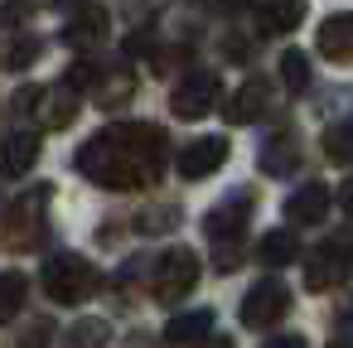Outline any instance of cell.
<instances>
[{
  "label": "cell",
  "instance_id": "cell-18",
  "mask_svg": "<svg viewBox=\"0 0 353 348\" xmlns=\"http://www.w3.org/2000/svg\"><path fill=\"white\" fill-rule=\"evenodd\" d=\"M213 334V309H184L165 324V338L170 343H203Z\"/></svg>",
  "mask_w": 353,
  "mask_h": 348
},
{
  "label": "cell",
  "instance_id": "cell-27",
  "mask_svg": "<svg viewBox=\"0 0 353 348\" xmlns=\"http://www.w3.org/2000/svg\"><path fill=\"white\" fill-rule=\"evenodd\" d=\"M63 83H68V88H78V92H83V88H92V83H97V68H92V63H73V68H68V78H63Z\"/></svg>",
  "mask_w": 353,
  "mask_h": 348
},
{
  "label": "cell",
  "instance_id": "cell-3",
  "mask_svg": "<svg viewBox=\"0 0 353 348\" xmlns=\"http://www.w3.org/2000/svg\"><path fill=\"white\" fill-rule=\"evenodd\" d=\"M199 252H189V247H170L160 261H155V271H150V290H155V300H165V305H179V300H189V290L199 285Z\"/></svg>",
  "mask_w": 353,
  "mask_h": 348
},
{
  "label": "cell",
  "instance_id": "cell-25",
  "mask_svg": "<svg viewBox=\"0 0 353 348\" xmlns=\"http://www.w3.org/2000/svg\"><path fill=\"white\" fill-rule=\"evenodd\" d=\"M131 92H136V83L121 73L117 83H102V88H97V102H102L107 112H117V107H126V102H131Z\"/></svg>",
  "mask_w": 353,
  "mask_h": 348
},
{
  "label": "cell",
  "instance_id": "cell-6",
  "mask_svg": "<svg viewBox=\"0 0 353 348\" xmlns=\"http://www.w3.org/2000/svg\"><path fill=\"white\" fill-rule=\"evenodd\" d=\"M353 276V247L348 242H324L305 256V290H334Z\"/></svg>",
  "mask_w": 353,
  "mask_h": 348
},
{
  "label": "cell",
  "instance_id": "cell-10",
  "mask_svg": "<svg viewBox=\"0 0 353 348\" xmlns=\"http://www.w3.org/2000/svg\"><path fill=\"white\" fill-rule=\"evenodd\" d=\"M44 198H49V184H39L30 198H20V208L10 213V232H6V242L20 252V247H34V237H39V208H44Z\"/></svg>",
  "mask_w": 353,
  "mask_h": 348
},
{
  "label": "cell",
  "instance_id": "cell-12",
  "mask_svg": "<svg viewBox=\"0 0 353 348\" xmlns=\"http://www.w3.org/2000/svg\"><path fill=\"white\" fill-rule=\"evenodd\" d=\"M314 44H319V54H324V59H334V63H353V10L329 15V20L319 25Z\"/></svg>",
  "mask_w": 353,
  "mask_h": 348
},
{
  "label": "cell",
  "instance_id": "cell-2",
  "mask_svg": "<svg viewBox=\"0 0 353 348\" xmlns=\"http://www.w3.org/2000/svg\"><path fill=\"white\" fill-rule=\"evenodd\" d=\"M44 295L54 300V305H83L92 290H97V266L88 261V256H73V252H63V256H49V266H44Z\"/></svg>",
  "mask_w": 353,
  "mask_h": 348
},
{
  "label": "cell",
  "instance_id": "cell-5",
  "mask_svg": "<svg viewBox=\"0 0 353 348\" xmlns=\"http://www.w3.org/2000/svg\"><path fill=\"white\" fill-rule=\"evenodd\" d=\"M285 309H290V290H285L281 276H261V280L242 295V324H247V329H271V324L285 319Z\"/></svg>",
  "mask_w": 353,
  "mask_h": 348
},
{
  "label": "cell",
  "instance_id": "cell-30",
  "mask_svg": "<svg viewBox=\"0 0 353 348\" xmlns=\"http://www.w3.org/2000/svg\"><path fill=\"white\" fill-rule=\"evenodd\" d=\"M339 208L353 213V179H343V189H339Z\"/></svg>",
  "mask_w": 353,
  "mask_h": 348
},
{
  "label": "cell",
  "instance_id": "cell-21",
  "mask_svg": "<svg viewBox=\"0 0 353 348\" xmlns=\"http://www.w3.org/2000/svg\"><path fill=\"white\" fill-rule=\"evenodd\" d=\"M25 295H30V280H25L20 271H6V276H0V324L20 314Z\"/></svg>",
  "mask_w": 353,
  "mask_h": 348
},
{
  "label": "cell",
  "instance_id": "cell-1",
  "mask_svg": "<svg viewBox=\"0 0 353 348\" xmlns=\"http://www.w3.org/2000/svg\"><path fill=\"white\" fill-rule=\"evenodd\" d=\"M160 170H165V131L145 126V121L107 126L78 150V174H88L102 189H117V194L155 184Z\"/></svg>",
  "mask_w": 353,
  "mask_h": 348
},
{
  "label": "cell",
  "instance_id": "cell-26",
  "mask_svg": "<svg viewBox=\"0 0 353 348\" xmlns=\"http://www.w3.org/2000/svg\"><path fill=\"white\" fill-rule=\"evenodd\" d=\"M49 338H54L49 319H34L30 329H20V334H15V343H10V348H49Z\"/></svg>",
  "mask_w": 353,
  "mask_h": 348
},
{
  "label": "cell",
  "instance_id": "cell-16",
  "mask_svg": "<svg viewBox=\"0 0 353 348\" xmlns=\"http://www.w3.org/2000/svg\"><path fill=\"white\" fill-rule=\"evenodd\" d=\"M256 165H261V174H290L295 165H300V150H295V136L290 131H276L266 145H261V155H256Z\"/></svg>",
  "mask_w": 353,
  "mask_h": 348
},
{
  "label": "cell",
  "instance_id": "cell-20",
  "mask_svg": "<svg viewBox=\"0 0 353 348\" xmlns=\"http://www.w3.org/2000/svg\"><path fill=\"white\" fill-rule=\"evenodd\" d=\"M102 343H112L107 319H73V329L63 334V348H102Z\"/></svg>",
  "mask_w": 353,
  "mask_h": 348
},
{
  "label": "cell",
  "instance_id": "cell-28",
  "mask_svg": "<svg viewBox=\"0 0 353 348\" xmlns=\"http://www.w3.org/2000/svg\"><path fill=\"white\" fill-rule=\"evenodd\" d=\"M0 15H6V20L15 25V20H25V15H34V6H30V0H6V10H0Z\"/></svg>",
  "mask_w": 353,
  "mask_h": 348
},
{
  "label": "cell",
  "instance_id": "cell-11",
  "mask_svg": "<svg viewBox=\"0 0 353 348\" xmlns=\"http://www.w3.org/2000/svg\"><path fill=\"white\" fill-rule=\"evenodd\" d=\"M34 160H39V136L34 131H15V136L0 141V174H6V179L30 174Z\"/></svg>",
  "mask_w": 353,
  "mask_h": 348
},
{
  "label": "cell",
  "instance_id": "cell-14",
  "mask_svg": "<svg viewBox=\"0 0 353 348\" xmlns=\"http://www.w3.org/2000/svg\"><path fill=\"white\" fill-rule=\"evenodd\" d=\"M107 30H112L107 10H102V6H88V10H73V20L63 25V44H68V49H92Z\"/></svg>",
  "mask_w": 353,
  "mask_h": 348
},
{
  "label": "cell",
  "instance_id": "cell-13",
  "mask_svg": "<svg viewBox=\"0 0 353 348\" xmlns=\"http://www.w3.org/2000/svg\"><path fill=\"white\" fill-rule=\"evenodd\" d=\"M324 213H329V189L319 184V179H310V184H300L290 198H285V218L300 227H310V223H324Z\"/></svg>",
  "mask_w": 353,
  "mask_h": 348
},
{
  "label": "cell",
  "instance_id": "cell-29",
  "mask_svg": "<svg viewBox=\"0 0 353 348\" xmlns=\"http://www.w3.org/2000/svg\"><path fill=\"white\" fill-rule=\"evenodd\" d=\"M261 348H305V338L300 334H281V338H266Z\"/></svg>",
  "mask_w": 353,
  "mask_h": 348
},
{
  "label": "cell",
  "instance_id": "cell-17",
  "mask_svg": "<svg viewBox=\"0 0 353 348\" xmlns=\"http://www.w3.org/2000/svg\"><path fill=\"white\" fill-rule=\"evenodd\" d=\"M247 208H252V198H247V194H237L232 203H218V208L203 218L208 237H213V242H223V237H237V232H242V223H247Z\"/></svg>",
  "mask_w": 353,
  "mask_h": 348
},
{
  "label": "cell",
  "instance_id": "cell-31",
  "mask_svg": "<svg viewBox=\"0 0 353 348\" xmlns=\"http://www.w3.org/2000/svg\"><path fill=\"white\" fill-rule=\"evenodd\" d=\"M199 348H232V338H203Z\"/></svg>",
  "mask_w": 353,
  "mask_h": 348
},
{
  "label": "cell",
  "instance_id": "cell-33",
  "mask_svg": "<svg viewBox=\"0 0 353 348\" xmlns=\"http://www.w3.org/2000/svg\"><path fill=\"white\" fill-rule=\"evenodd\" d=\"M59 6H73V10H88V0H59Z\"/></svg>",
  "mask_w": 353,
  "mask_h": 348
},
{
  "label": "cell",
  "instance_id": "cell-32",
  "mask_svg": "<svg viewBox=\"0 0 353 348\" xmlns=\"http://www.w3.org/2000/svg\"><path fill=\"white\" fill-rule=\"evenodd\" d=\"M252 0H223V10H247Z\"/></svg>",
  "mask_w": 353,
  "mask_h": 348
},
{
  "label": "cell",
  "instance_id": "cell-7",
  "mask_svg": "<svg viewBox=\"0 0 353 348\" xmlns=\"http://www.w3.org/2000/svg\"><path fill=\"white\" fill-rule=\"evenodd\" d=\"M228 165V136H199L179 150V174L184 179H208Z\"/></svg>",
  "mask_w": 353,
  "mask_h": 348
},
{
  "label": "cell",
  "instance_id": "cell-15",
  "mask_svg": "<svg viewBox=\"0 0 353 348\" xmlns=\"http://www.w3.org/2000/svg\"><path fill=\"white\" fill-rule=\"evenodd\" d=\"M305 20V0H261L256 6V30L261 34H290Z\"/></svg>",
  "mask_w": 353,
  "mask_h": 348
},
{
  "label": "cell",
  "instance_id": "cell-9",
  "mask_svg": "<svg viewBox=\"0 0 353 348\" xmlns=\"http://www.w3.org/2000/svg\"><path fill=\"white\" fill-rule=\"evenodd\" d=\"M266 107H271V92H266V83H242L232 97H228V107H223V116L232 121V126H252V121H261L266 116Z\"/></svg>",
  "mask_w": 353,
  "mask_h": 348
},
{
  "label": "cell",
  "instance_id": "cell-23",
  "mask_svg": "<svg viewBox=\"0 0 353 348\" xmlns=\"http://www.w3.org/2000/svg\"><path fill=\"white\" fill-rule=\"evenodd\" d=\"M281 83H285L290 92H305V88H310V59H305L300 49H285V54H281Z\"/></svg>",
  "mask_w": 353,
  "mask_h": 348
},
{
  "label": "cell",
  "instance_id": "cell-22",
  "mask_svg": "<svg viewBox=\"0 0 353 348\" xmlns=\"http://www.w3.org/2000/svg\"><path fill=\"white\" fill-rule=\"evenodd\" d=\"M324 155L329 165H353V121H334L324 131Z\"/></svg>",
  "mask_w": 353,
  "mask_h": 348
},
{
  "label": "cell",
  "instance_id": "cell-34",
  "mask_svg": "<svg viewBox=\"0 0 353 348\" xmlns=\"http://www.w3.org/2000/svg\"><path fill=\"white\" fill-rule=\"evenodd\" d=\"M339 348H353V343H339Z\"/></svg>",
  "mask_w": 353,
  "mask_h": 348
},
{
  "label": "cell",
  "instance_id": "cell-19",
  "mask_svg": "<svg viewBox=\"0 0 353 348\" xmlns=\"http://www.w3.org/2000/svg\"><path fill=\"white\" fill-rule=\"evenodd\" d=\"M295 256H300V242H295L290 227H276V232H266V237L256 242V261H261V266H290Z\"/></svg>",
  "mask_w": 353,
  "mask_h": 348
},
{
  "label": "cell",
  "instance_id": "cell-8",
  "mask_svg": "<svg viewBox=\"0 0 353 348\" xmlns=\"http://www.w3.org/2000/svg\"><path fill=\"white\" fill-rule=\"evenodd\" d=\"M78 107H83L78 88H68V83H59V88H39V126H44V131H63V126H73Z\"/></svg>",
  "mask_w": 353,
  "mask_h": 348
},
{
  "label": "cell",
  "instance_id": "cell-4",
  "mask_svg": "<svg viewBox=\"0 0 353 348\" xmlns=\"http://www.w3.org/2000/svg\"><path fill=\"white\" fill-rule=\"evenodd\" d=\"M218 97H223L218 73L194 68V73H184V78L174 83V92H170V112H174L179 121H199V116L218 112Z\"/></svg>",
  "mask_w": 353,
  "mask_h": 348
},
{
  "label": "cell",
  "instance_id": "cell-24",
  "mask_svg": "<svg viewBox=\"0 0 353 348\" xmlns=\"http://www.w3.org/2000/svg\"><path fill=\"white\" fill-rule=\"evenodd\" d=\"M0 59H6V68H15V73H20V68H30V63L39 59V39H34V34H20V39H15L6 54H0Z\"/></svg>",
  "mask_w": 353,
  "mask_h": 348
}]
</instances>
